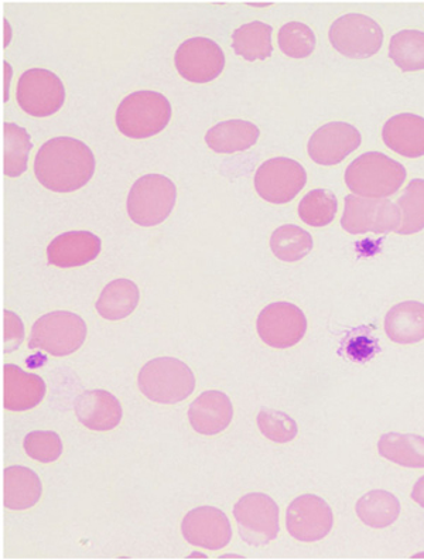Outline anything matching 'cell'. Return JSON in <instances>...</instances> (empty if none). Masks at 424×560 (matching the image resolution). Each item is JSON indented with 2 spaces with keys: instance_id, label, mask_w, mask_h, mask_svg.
Returning <instances> with one entry per match:
<instances>
[{
  "instance_id": "cell-22",
  "label": "cell",
  "mask_w": 424,
  "mask_h": 560,
  "mask_svg": "<svg viewBox=\"0 0 424 560\" xmlns=\"http://www.w3.org/2000/svg\"><path fill=\"white\" fill-rule=\"evenodd\" d=\"M4 506L13 511L32 509L40 501L43 486L40 477L31 468L12 466L4 470Z\"/></svg>"
},
{
  "instance_id": "cell-16",
  "label": "cell",
  "mask_w": 424,
  "mask_h": 560,
  "mask_svg": "<svg viewBox=\"0 0 424 560\" xmlns=\"http://www.w3.org/2000/svg\"><path fill=\"white\" fill-rule=\"evenodd\" d=\"M360 130L345 122H331L317 129L308 140V154L311 161L321 166H334L361 144Z\"/></svg>"
},
{
  "instance_id": "cell-10",
  "label": "cell",
  "mask_w": 424,
  "mask_h": 560,
  "mask_svg": "<svg viewBox=\"0 0 424 560\" xmlns=\"http://www.w3.org/2000/svg\"><path fill=\"white\" fill-rule=\"evenodd\" d=\"M401 225V210L393 202L379 199H363L358 196L345 197V209L341 226L346 233L387 234Z\"/></svg>"
},
{
  "instance_id": "cell-4",
  "label": "cell",
  "mask_w": 424,
  "mask_h": 560,
  "mask_svg": "<svg viewBox=\"0 0 424 560\" xmlns=\"http://www.w3.org/2000/svg\"><path fill=\"white\" fill-rule=\"evenodd\" d=\"M170 119V101L154 91H138L128 95L117 110L120 133L132 139H148L161 133Z\"/></svg>"
},
{
  "instance_id": "cell-17",
  "label": "cell",
  "mask_w": 424,
  "mask_h": 560,
  "mask_svg": "<svg viewBox=\"0 0 424 560\" xmlns=\"http://www.w3.org/2000/svg\"><path fill=\"white\" fill-rule=\"evenodd\" d=\"M101 253V240L89 231H71L57 236L47 248L48 262L62 269L84 267Z\"/></svg>"
},
{
  "instance_id": "cell-18",
  "label": "cell",
  "mask_w": 424,
  "mask_h": 560,
  "mask_svg": "<svg viewBox=\"0 0 424 560\" xmlns=\"http://www.w3.org/2000/svg\"><path fill=\"white\" fill-rule=\"evenodd\" d=\"M74 409L76 418L91 431H113L122 420V405L104 389L85 390L76 398Z\"/></svg>"
},
{
  "instance_id": "cell-34",
  "label": "cell",
  "mask_w": 424,
  "mask_h": 560,
  "mask_svg": "<svg viewBox=\"0 0 424 560\" xmlns=\"http://www.w3.org/2000/svg\"><path fill=\"white\" fill-rule=\"evenodd\" d=\"M278 42L281 50L291 59H306L316 48L315 32L301 22L283 24Z\"/></svg>"
},
{
  "instance_id": "cell-26",
  "label": "cell",
  "mask_w": 424,
  "mask_h": 560,
  "mask_svg": "<svg viewBox=\"0 0 424 560\" xmlns=\"http://www.w3.org/2000/svg\"><path fill=\"white\" fill-rule=\"evenodd\" d=\"M356 515L365 525L375 529H384L397 523L401 514V502L388 491H369L356 502Z\"/></svg>"
},
{
  "instance_id": "cell-28",
  "label": "cell",
  "mask_w": 424,
  "mask_h": 560,
  "mask_svg": "<svg viewBox=\"0 0 424 560\" xmlns=\"http://www.w3.org/2000/svg\"><path fill=\"white\" fill-rule=\"evenodd\" d=\"M273 28L267 23L250 22L236 28L233 47L236 55L248 61L267 60L272 56Z\"/></svg>"
},
{
  "instance_id": "cell-39",
  "label": "cell",
  "mask_w": 424,
  "mask_h": 560,
  "mask_svg": "<svg viewBox=\"0 0 424 560\" xmlns=\"http://www.w3.org/2000/svg\"><path fill=\"white\" fill-rule=\"evenodd\" d=\"M412 499L424 509V476L413 487Z\"/></svg>"
},
{
  "instance_id": "cell-5",
  "label": "cell",
  "mask_w": 424,
  "mask_h": 560,
  "mask_svg": "<svg viewBox=\"0 0 424 560\" xmlns=\"http://www.w3.org/2000/svg\"><path fill=\"white\" fill-rule=\"evenodd\" d=\"M177 190L175 183L162 175L139 178L130 188L128 214L134 224L156 226L168 219L175 209Z\"/></svg>"
},
{
  "instance_id": "cell-8",
  "label": "cell",
  "mask_w": 424,
  "mask_h": 560,
  "mask_svg": "<svg viewBox=\"0 0 424 560\" xmlns=\"http://www.w3.org/2000/svg\"><path fill=\"white\" fill-rule=\"evenodd\" d=\"M17 104L36 118L51 117L66 101L64 84L55 72L45 69L24 71L17 81Z\"/></svg>"
},
{
  "instance_id": "cell-12",
  "label": "cell",
  "mask_w": 424,
  "mask_h": 560,
  "mask_svg": "<svg viewBox=\"0 0 424 560\" xmlns=\"http://www.w3.org/2000/svg\"><path fill=\"white\" fill-rule=\"evenodd\" d=\"M257 327L260 339L272 349H291L305 337L307 318L295 304L278 302L260 312Z\"/></svg>"
},
{
  "instance_id": "cell-2",
  "label": "cell",
  "mask_w": 424,
  "mask_h": 560,
  "mask_svg": "<svg viewBox=\"0 0 424 560\" xmlns=\"http://www.w3.org/2000/svg\"><path fill=\"white\" fill-rule=\"evenodd\" d=\"M407 180V168L384 153L369 152L355 159L345 172V183L356 196L385 199L393 196Z\"/></svg>"
},
{
  "instance_id": "cell-24",
  "label": "cell",
  "mask_w": 424,
  "mask_h": 560,
  "mask_svg": "<svg viewBox=\"0 0 424 560\" xmlns=\"http://www.w3.org/2000/svg\"><path fill=\"white\" fill-rule=\"evenodd\" d=\"M257 125L243 119L225 120L205 135V142L216 153L245 152L259 139Z\"/></svg>"
},
{
  "instance_id": "cell-30",
  "label": "cell",
  "mask_w": 424,
  "mask_h": 560,
  "mask_svg": "<svg viewBox=\"0 0 424 560\" xmlns=\"http://www.w3.org/2000/svg\"><path fill=\"white\" fill-rule=\"evenodd\" d=\"M271 248L274 257L283 262H297L313 249V238L297 225L279 226L272 234Z\"/></svg>"
},
{
  "instance_id": "cell-25",
  "label": "cell",
  "mask_w": 424,
  "mask_h": 560,
  "mask_svg": "<svg viewBox=\"0 0 424 560\" xmlns=\"http://www.w3.org/2000/svg\"><path fill=\"white\" fill-rule=\"evenodd\" d=\"M139 288L129 279H117L106 284L95 307L105 320L118 322L129 317L138 307Z\"/></svg>"
},
{
  "instance_id": "cell-21",
  "label": "cell",
  "mask_w": 424,
  "mask_h": 560,
  "mask_svg": "<svg viewBox=\"0 0 424 560\" xmlns=\"http://www.w3.org/2000/svg\"><path fill=\"white\" fill-rule=\"evenodd\" d=\"M384 142L407 158L424 156V118L413 114L397 115L384 127Z\"/></svg>"
},
{
  "instance_id": "cell-23",
  "label": "cell",
  "mask_w": 424,
  "mask_h": 560,
  "mask_svg": "<svg viewBox=\"0 0 424 560\" xmlns=\"http://www.w3.org/2000/svg\"><path fill=\"white\" fill-rule=\"evenodd\" d=\"M385 331L398 345H414L424 340V304L403 302L390 308L385 318Z\"/></svg>"
},
{
  "instance_id": "cell-19",
  "label": "cell",
  "mask_w": 424,
  "mask_h": 560,
  "mask_svg": "<svg viewBox=\"0 0 424 560\" xmlns=\"http://www.w3.org/2000/svg\"><path fill=\"white\" fill-rule=\"evenodd\" d=\"M234 408L228 395L220 390H207L190 405L189 419L192 429L205 436L224 432L233 422Z\"/></svg>"
},
{
  "instance_id": "cell-36",
  "label": "cell",
  "mask_w": 424,
  "mask_h": 560,
  "mask_svg": "<svg viewBox=\"0 0 424 560\" xmlns=\"http://www.w3.org/2000/svg\"><path fill=\"white\" fill-rule=\"evenodd\" d=\"M24 451L33 460L52 463L62 455V442L56 432L36 431L28 433L23 442Z\"/></svg>"
},
{
  "instance_id": "cell-32",
  "label": "cell",
  "mask_w": 424,
  "mask_h": 560,
  "mask_svg": "<svg viewBox=\"0 0 424 560\" xmlns=\"http://www.w3.org/2000/svg\"><path fill=\"white\" fill-rule=\"evenodd\" d=\"M337 210H339L337 197L322 188L307 192L298 205V215L303 222L315 229L331 224L335 219Z\"/></svg>"
},
{
  "instance_id": "cell-3",
  "label": "cell",
  "mask_w": 424,
  "mask_h": 560,
  "mask_svg": "<svg viewBox=\"0 0 424 560\" xmlns=\"http://www.w3.org/2000/svg\"><path fill=\"white\" fill-rule=\"evenodd\" d=\"M139 389L152 402L173 405L195 393L196 376L189 365L172 357L149 361L138 376Z\"/></svg>"
},
{
  "instance_id": "cell-38",
  "label": "cell",
  "mask_w": 424,
  "mask_h": 560,
  "mask_svg": "<svg viewBox=\"0 0 424 560\" xmlns=\"http://www.w3.org/2000/svg\"><path fill=\"white\" fill-rule=\"evenodd\" d=\"M24 327L21 318L12 312H4V352H12L21 347Z\"/></svg>"
},
{
  "instance_id": "cell-27",
  "label": "cell",
  "mask_w": 424,
  "mask_h": 560,
  "mask_svg": "<svg viewBox=\"0 0 424 560\" xmlns=\"http://www.w3.org/2000/svg\"><path fill=\"white\" fill-rule=\"evenodd\" d=\"M379 455L399 466L424 468V438L417 434L387 433L380 436Z\"/></svg>"
},
{
  "instance_id": "cell-9",
  "label": "cell",
  "mask_w": 424,
  "mask_h": 560,
  "mask_svg": "<svg viewBox=\"0 0 424 560\" xmlns=\"http://www.w3.org/2000/svg\"><path fill=\"white\" fill-rule=\"evenodd\" d=\"M240 538L252 547H262L278 538L279 506L271 497L252 492L234 506Z\"/></svg>"
},
{
  "instance_id": "cell-35",
  "label": "cell",
  "mask_w": 424,
  "mask_h": 560,
  "mask_svg": "<svg viewBox=\"0 0 424 560\" xmlns=\"http://www.w3.org/2000/svg\"><path fill=\"white\" fill-rule=\"evenodd\" d=\"M258 427L263 436L276 443H288L297 436L295 419L279 410L264 409L258 415Z\"/></svg>"
},
{
  "instance_id": "cell-7",
  "label": "cell",
  "mask_w": 424,
  "mask_h": 560,
  "mask_svg": "<svg viewBox=\"0 0 424 560\" xmlns=\"http://www.w3.org/2000/svg\"><path fill=\"white\" fill-rule=\"evenodd\" d=\"M330 42L340 55L363 60L377 55L382 47L384 32L373 19L351 13L332 23Z\"/></svg>"
},
{
  "instance_id": "cell-1",
  "label": "cell",
  "mask_w": 424,
  "mask_h": 560,
  "mask_svg": "<svg viewBox=\"0 0 424 560\" xmlns=\"http://www.w3.org/2000/svg\"><path fill=\"white\" fill-rule=\"evenodd\" d=\"M95 156L79 139L61 137L47 140L37 152L35 175L48 190H80L93 178Z\"/></svg>"
},
{
  "instance_id": "cell-14",
  "label": "cell",
  "mask_w": 424,
  "mask_h": 560,
  "mask_svg": "<svg viewBox=\"0 0 424 560\" xmlns=\"http://www.w3.org/2000/svg\"><path fill=\"white\" fill-rule=\"evenodd\" d=\"M286 525L293 538L301 542H317L331 533L334 516L325 500L306 494L288 505Z\"/></svg>"
},
{
  "instance_id": "cell-31",
  "label": "cell",
  "mask_w": 424,
  "mask_h": 560,
  "mask_svg": "<svg viewBox=\"0 0 424 560\" xmlns=\"http://www.w3.org/2000/svg\"><path fill=\"white\" fill-rule=\"evenodd\" d=\"M389 57L402 71L424 70V33L399 32L390 38Z\"/></svg>"
},
{
  "instance_id": "cell-15",
  "label": "cell",
  "mask_w": 424,
  "mask_h": 560,
  "mask_svg": "<svg viewBox=\"0 0 424 560\" xmlns=\"http://www.w3.org/2000/svg\"><path fill=\"white\" fill-rule=\"evenodd\" d=\"M181 533L187 542L209 550H221L233 539L228 516L215 506H200L187 513Z\"/></svg>"
},
{
  "instance_id": "cell-29",
  "label": "cell",
  "mask_w": 424,
  "mask_h": 560,
  "mask_svg": "<svg viewBox=\"0 0 424 560\" xmlns=\"http://www.w3.org/2000/svg\"><path fill=\"white\" fill-rule=\"evenodd\" d=\"M3 173L8 177L22 176L27 171L33 144L27 130L14 124L3 125Z\"/></svg>"
},
{
  "instance_id": "cell-37",
  "label": "cell",
  "mask_w": 424,
  "mask_h": 560,
  "mask_svg": "<svg viewBox=\"0 0 424 560\" xmlns=\"http://www.w3.org/2000/svg\"><path fill=\"white\" fill-rule=\"evenodd\" d=\"M355 336H351L349 342H345V355L354 362H365L373 359L378 351L377 341L373 337L360 335L355 331Z\"/></svg>"
},
{
  "instance_id": "cell-20",
  "label": "cell",
  "mask_w": 424,
  "mask_h": 560,
  "mask_svg": "<svg viewBox=\"0 0 424 560\" xmlns=\"http://www.w3.org/2000/svg\"><path fill=\"white\" fill-rule=\"evenodd\" d=\"M3 405L13 412H23L40 405L46 395V384L40 376L28 374L17 365L8 364L3 369Z\"/></svg>"
},
{
  "instance_id": "cell-6",
  "label": "cell",
  "mask_w": 424,
  "mask_h": 560,
  "mask_svg": "<svg viewBox=\"0 0 424 560\" xmlns=\"http://www.w3.org/2000/svg\"><path fill=\"white\" fill-rule=\"evenodd\" d=\"M86 339V325L83 317L71 312H51L35 323L32 328V350H40L52 357L74 354Z\"/></svg>"
},
{
  "instance_id": "cell-11",
  "label": "cell",
  "mask_w": 424,
  "mask_h": 560,
  "mask_svg": "<svg viewBox=\"0 0 424 560\" xmlns=\"http://www.w3.org/2000/svg\"><path fill=\"white\" fill-rule=\"evenodd\" d=\"M306 183L305 167L287 158H274L260 164L255 175V190L272 205H286L292 201Z\"/></svg>"
},
{
  "instance_id": "cell-33",
  "label": "cell",
  "mask_w": 424,
  "mask_h": 560,
  "mask_svg": "<svg viewBox=\"0 0 424 560\" xmlns=\"http://www.w3.org/2000/svg\"><path fill=\"white\" fill-rule=\"evenodd\" d=\"M401 210L399 235L416 234L424 229V180L409 183L401 199L398 200Z\"/></svg>"
},
{
  "instance_id": "cell-13",
  "label": "cell",
  "mask_w": 424,
  "mask_h": 560,
  "mask_svg": "<svg viewBox=\"0 0 424 560\" xmlns=\"http://www.w3.org/2000/svg\"><path fill=\"white\" fill-rule=\"evenodd\" d=\"M175 62L182 79L195 84H207L224 71L225 55L210 38L195 37L177 48Z\"/></svg>"
}]
</instances>
